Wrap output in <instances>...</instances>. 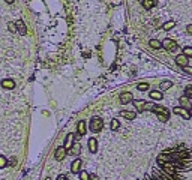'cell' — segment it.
Returning <instances> with one entry per match:
<instances>
[{
  "instance_id": "cell-1",
  "label": "cell",
  "mask_w": 192,
  "mask_h": 180,
  "mask_svg": "<svg viewBox=\"0 0 192 180\" xmlns=\"http://www.w3.org/2000/svg\"><path fill=\"white\" fill-rule=\"evenodd\" d=\"M152 111H155L156 114H158L159 120H162V122H167V120H168V116H170V112H168V110H167V108L159 107V105H155Z\"/></svg>"
},
{
  "instance_id": "cell-2",
  "label": "cell",
  "mask_w": 192,
  "mask_h": 180,
  "mask_svg": "<svg viewBox=\"0 0 192 180\" xmlns=\"http://www.w3.org/2000/svg\"><path fill=\"white\" fill-rule=\"evenodd\" d=\"M104 128V120L101 117H93L90 120V131L92 132H99Z\"/></svg>"
},
{
  "instance_id": "cell-3",
  "label": "cell",
  "mask_w": 192,
  "mask_h": 180,
  "mask_svg": "<svg viewBox=\"0 0 192 180\" xmlns=\"http://www.w3.org/2000/svg\"><path fill=\"white\" fill-rule=\"evenodd\" d=\"M162 47L164 48H167V50H170V51H174V50H177L179 47H177V42L176 41H173V39H164V42H162Z\"/></svg>"
},
{
  "instance_id": "cell-4",
  "label": "cell",
  "mask_w": 192,
  "mask_h": 180,
  "mask_svg": "<svg viewBox=\"0 0 192 180\" xmlns=\"http://www.w3.org/2000/svg\"><path fill=\"white\" fill-rule=\"evenodd\" d=\"M54 156H56V159H57V161H63V158L66 156V149H65V146L57 147V149H56Z\"/></svg>"
},
{
  "instance_id": "cell-5",
  "label": "cell",
  "mask_w": 192,
  "mask_h": 180,
  "mask_svg": "<svg viewBox=\"0 0 192 180\" xmlns=\"http://www.w3.org/2000/svg\"><path fill=\"white\" fill-rule=\"evenodd\" d=\"M188 57L185 56V54H179L177 57H176V63L179 65V66H182V68H186L188 66Z\"/></svg>"
},
{
  "instance_id": "cell-6",
  "label": "cell",
  "mask_w": 192,
  "mask_h": 180,
  "mask_svg": "<svg viewBox=\"0 0 192 180\" xmlns=\"http://www.w3.org/2000/svg\"><path fill=\"white\" fill-rule=\"evenodd\" d=\"M81 159H75L74 162H72V165H71V171L74 173V174H78L81 170Z\"/></svg>"
},
{
  "instance_id": "cell-7",
  "label": "cell",
  "mask_w": 192,
  "mask_h": 180,
  "mask_svg": "<svg viewBox=\"0 0 192 180\" xmlns=\"http://www.w3.org/2000/svg\"><path fill=\"white\" fill-rule=\"evenodd\" d=\"M72 146H74V134H68L66 141H65V149H66V150H71Z\"/></svg>"
},
{
  "instance_id": "cell-8",
  "label": "cell",
  "mask_w": 192,
  "mask_h": 180,
  "mask_svg": "<svg viewBox=\"0 0 192 180\" xmlns=\"http://www.w3.org/2000/svg\"><path fill=\"white\" fill-rule=\"evenodd\" d=\"M173 112H174V114H179V116H183L185 119H189V112H186L185 108H182V107H176V108H173Z\"/></svg>"
},
{
  "instance_id": "cell-9",
  "label": "cell",
  "mask_w": 192,
  "mask_h": 180,
  "mask_svg": "<svg viewBox=\"0 0 192 180\" xmlns=\"http://www.w3.org/2000/svg\"><path fill=\"white\" fill-rule=\"evenodd\" d=\"M15 24H17V29H18V32H20V35H23V36H24V35H26V33H27V29H26V24H24V22H23L21 20H20V21H17V22H15Z\"/></svg>"
},
{
  "instance_id": "cell-10",
  "label": "cell",
  "mask_w": 192,
  "mask_h": 180,
  "mask_svg": "<svg viewBox=\"0 0 192 180\" xmlns=\"http://www.w3.org/2000/svg\"><path fill=\"white\" fill-rule=\"evenodd\" d=\"M134 99H132V95L131 93H122L120 95V102L122 104H129V102H132Z\"/></svg>"
},
{
  "instance_id": "cell-11",
  "label": "cell",
  "mask_w": 192,
  "mask_h": 180,
  "mask_svg": "<svg viewBox=\"0 0 192 180\" xmlns=\"http://www.w3.org/2000/svg\"><path fill=\"white\" fill-rule=\"evenodd\" d=\"M120 116L128 119V120H134L137 114H135V111H122V112H120Z\"/></svg>"
},
{
  "instance_id": "cell-12",
  "label": "cell",
  "mask_w": 192,
  "mask_h": 180,
  "mask_svg": "<svg viewBox=\"0 0 192 180\" xmlns=\"http://www.w3.org/2000/svg\"><path fill=\"white\" fill-rule=\"evenodd\" d=\"M89 149H90L92 153H96V150H98V141H96L95 138L89 140Z\"/></svg>"
},
{
  "instance_id": "cell-13",
  "label": "cell",
  "mask_w": 192,
  "mask_h": 180,
  "mask_svg": "<svg viewBox=\"0 0 192 180\" xmlns=\"http://www.w3.org/2000/svg\"><path fill=\"white\" fill-rule=\"evenodd\" d=\"M150 98H152V99H156V101H161L164 96H162V93L159 92V90H152V92H150Z\"/></svg>"
},
{
  "instance_id": "cell-14",
  "label": "cell",
  "mask_w": 192,
  "mask_h": 180,
  "mask_svg": "<svg viewBox=\"0 0 192 180\" xmlns=\"http://www.w3.org/2000/svg\"><path fill=\"white\" fill-rule=\"evenodd\" d=\"M180 105H182L183 108H189V110L192 108V105H191V102H189V99H188L186 96H182V98H180Z\"/></svg>"
},
{
  "instance_id": "cell-15",
  "label": "cell",
  "mask_w": 192,
  "mask_h": 180,
  "mask_svg": "<svg viewBox=\"0 0 192 180\" xmlns=\"http://www.w3.org/2000/svg\"><path fill=\"white\" fill-rule=\"evenodd\" d=\"M2 87H5V89H14V87H15V83H14L12 80H3V81H2Z\"/></svg>"
},
{
  "instance_id": "cell-16",
  "label": "cell",
  "mask_w": 192,
  "mask_h": 180,
  "mask_svg": "<svg viewBox=\"0 0 192 180\" xmlns=\"http://www.w3.org/2000/svg\"><path fill=\"white\" fill-rule=\"evenodd\" d=\"M78 134H80V135H84V134H86V122H84V120H80V122H78Z\"/></svg>"
},
{
  "instance_id": "cell-17",
  "label": "cell",
  "mask_w": 192,
  "mask_h": 180,
  "mask_svg": "<svg viewBox=\"0 0 192 180\" xmlns=\"http://www.w3.org/2000/svg\"><path fill=\"white\" fill-rule=\"evenodd\" d=\"M149 44H150V47H152V48H155V50H158V48H161V47H162V42H159L158 39H150V42H149Z\"/></svg>"
},
{
  "instance_id": "cell-18",
  "label": "cell",
  "mask_w": 192,
  "mask_h": 180,
  "mask_svg": "<svg viewBox=\"0 0 192 180\" xmlns=\"http://www.w3.org/2000/svg\"><path fill=\"white\" fill-rule=\"evenodd\" d=\"M80 150H81V146H80V144H74V146H72V149L68 150V152H69L71 155H78Z\"/></svg>"
},
{
  "instance_id": "cell-19",
  "label": "cell",
  "mask_w": 192,
  "mask_h": 180,
  "mask_svg": "<svg viewBox=\"0 0 192 180\" xmlns=\"http://www.w3.org/2000/svg\"><path fill=\"white\" fill-rule=\"evenodd\" d=\"M132 102H134L135 108H138L140 111H144V105H146V102H144V101H132Z\"/></svg>"
},
{
  "instance_id": "cell-20",
  "label": "cell",
  "mask_w": 192,
  "mask_h": 180,
  "mask_svg": "<svg viewBox=\"0 0 192 180\" xmlns=\"http://www.w3.org/2000/svg\"><path fill=\"white\" fill-rule=\"evenodd\" d=\"M171 86H173L171 81H162V83H161V90H168Z\"/></svg>"
},
{
  "instance_id": "cell-21",
  "label": "cell",
  "mask_w": 192,
  "mask_h": 180,
  "mask_svg": "<svg viewBox=\"0 0 192 180\" xmlns=\"http://www.w3.org/2000/svg\"><path fill=\"white\" fill-rule=\"evenodd\" d=\"M119 126H120V122H119L117 119H113V120H111V125H110L111 131H116V129H119Z\"/></svg>"
},
{
  "instance_id": "cell-22",
  "label": "cell",
  "mask_w": 192,
  "mask_h": 180,
  "mask_svg": "<svg viewBox=\"0 0 192 180\" xmlns=\"http://www.w3.org/2000/svg\"><path fill=\"white\" fill-rule=\"evenodd\" d=\"M143 6L146 8V9H150V8L155 6V2H152V0H144V2H143Z\"/></svg>"
},
{
  "instance_id": "cell-23",
  "label": "cell",
  "mask_w": 192,
  "mask_h": 180,
  "mask_svg": "<svg viewBox=\"0 0 192 180\" xmlns=\"http://www.w3.org/2000/svg\"><path fill=\"white\" fill-rule=\"evenodd\" d=\"M173 27H174V21H167L165 24L162 26L164 30H170V29H173Z\"/></svg>"
},
{
  "instance_id": "cell-24",
  "label": "cell",
  "mask_w": 192,
  "mask_h": 180,
  "mask_svg": "<svg viewBox=\"0 0 192 180\" xmlns=\"http://www.w3.org/2000/svg\"><path fill=\"white\" fill-rule=\"evenodd\" d=\"M137 87H138L140 92H146V90L149 89V84H147V83H141V84H138Z\"/></svg>"
},
{
  "instance_id": "cell-25",
  "label": "cell",
  "mask_w": 192,
  "mask_h": 180,
  "mask_svg": "<svg viewBox=\"0 0 192 180\" xmlns=\"http://www.w3.org/2000/svg\"><path fill=\"white\" fill-rule=\"evenodd\" d=\"M183 54H185L186 57H192V47H186V48H183Z\"/></svg>"
},
{
  "instance_id": "cell-26",
  "label": "cell",
  "mask_w": 192,
  "mask_h": 180,
  "mask_svg": "<svg viewBox=\"0 0 192 180\" xmlns=\"http://www.w3.org/2000/svg\"><path fill=\"white\" fill-rule=\"evenodd\" d=\"M8 165V159L5 156H0V168H5Z\"/></svg>"
},
{
  "instance_id": "cell-27",
  "label": "cell",
  "mask_w": 192,
  "mask_h": 180,
  "mask_svg": "<svg viewBox=\"0 0 192 180\" xmlns=\"http://www.w3.org/2000/svg\"><path fill=\"white\" fill-rule=\"evenodd\" d=\"M80 177L81 180H90V174H87V171H80Z\"/></svg>"
},
{
  "instance_id": "cell-28",
  "label": "cell",
  "mask_w": 192,
  "mask_h": 180,
  "mask_svg": "<svg viewBox=\"0 0 192 180\" xmlns=\"http://www.w3.org/2000/svg\"><path fill=\"white\" fill-rule=\"evenodd\" d=\"M185 96H186L188 99H192V87H186V90H185Z\"/></svg>"
},
{
  "instance_id": "cell-29",
  "label": "cell",
  "mask_w": 192,
  "mask_h": 180,
  "mask_svg": "<svg viewBox=\"0 0 192 180\" xmlns=\"http://www.w3.org/2000/svg\"><path fill=\"white\" fill-rule=\"evenodd\" d=\"M8 27H9V30H11V32H15V30H17V27H15V22H9Z\"/></svg>"
},
{
  "instance_id": "cell-30",
  "label": "cell",
  "mask_w": 192,
  "mask_h": 180,
  "mask_svg": "<svg viewBox=\"0 0 192 180\" xmlns=\"http://www.w3.org/2000/svg\"><path fill=\"white\" fill-rule=\"evenodd\" d=\"M183 69H185V72H188L189 75H192V68L191 66H186V68H183Z\"/></svg>"
},
{
  "instance_id": "cell-31",
  "label": "cell",
  "mask_w": 192,
  "mask_h": 180,
  "mask_svg": "<svg viewBox=\"0 0 192 180\" xmlns=\"http://www.w3.org/2000/svg\"><path fill=\"white\" fill-rule=\"evenodd\" d=\"M90 180H99V177L96 174H90Z\"/></svg>"
},
{
  "instance_id": "cell-32",
  "label": "cell",
  "mask_w": 192,
  "mask_h": 180,
  "mask_svg": "<svg viewBox=\"0 0 192 180\" xmlns=\"http://www.w3.org/2000/svg\"><path fill=\"white\" fill-rule=\"evenodd\" d=\"M57 180H68V179H66V176H65V174H60V176L57 177Z\"/></svg>"
},
{
  "instance_id": "cell-33",
  "label": "cell",
  "mask_w": 192,
  "mask_h": 180,
  "mask_svg": "<svg viewBox=\"0 0 192 180\" xmlns=\"http://www.w3.org/2000/svg\"><path fill=\"white\" fill-rule=\"evenodd\" d=\"M186 30H188V33H191V35H192V24H189Z\"/></svg>"
},
{
  "instance_id": "cell-34",
  "label": "cell",
  "mask_w": 192,
  "mask_h": 180,
  "mask_svg": "<svg viewBox=\"0 0 192 180\" xmlns=\"http://www.w3.org/2000/svg\"><path fill=\"white\" fill-rule=\"evenodd\" d=\"M189 117H192V108L189 110Z\"/></svg>"
}]
</instances>
